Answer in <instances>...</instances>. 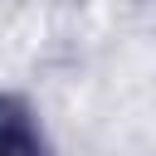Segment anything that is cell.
Wrapping results in <instances>:
<instances>
[{"mask_svg":"<svg viewBox=\"0 0 156 156\" xmlns=\"http://www.w3.org/2000/svg\"><path fill=\"white\" fill-rule=\"evenodd\" d=\"M0 156H39V141L24 122L15 117H0Z\"/></svg>","mask_w":156,"mask_h":156,"instance_id":"6da1fadb","label":"cell"}]
</instances>
